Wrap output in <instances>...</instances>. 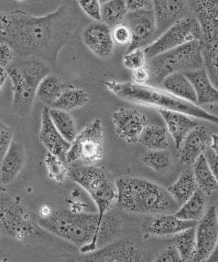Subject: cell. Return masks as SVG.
I'll return each instance as SVG.
<instances>
[{"label": "cell", "instance_id": "obj_8", "mask_svg": "<svg viewBox=\"0 0 218 262\" xmlns=\"http://www.w3.org/2000/svg\"><path fill=\"white\" fill-rule=\"evenodd\" d=\"M195 14L201 27L205 70L218 89V0H195Z\"/></svg>", "mask_w": 218, "mask_h": 262}, {"label": "cell", "instance_id": "obj_5", "mask_svg": "<svg viewBox=\"0 0 218 262\" xmlns=\"http://www.w3.org/2000/svg\"><path fill=\"white\" fill-rule=\"evenodd\" d=\"M7 71L12 83L13 112L25 117L32 109L38 84L49 74L50 68L41 59L22 58Z\"/></svg>", "mask_w": 218, "mask_h": 262}, {"label": "cell", "instance_id": "obj_1", "mask_svg": "<svg viewBox=\"0 0 218 262\" xmlns=\"http://www.w3.org/2000/svg\"><path fill=\"white\" fill-rule=\"evenodd\" d=\"M77 7L75 1L64 0L41 17L21 9L0 11V41L12 47L17 58H35L56 67L61 51L76 34Z\"/></svg>", "mask_w": 218, "mask_h": 262}, {"label": "cell", "instance_id": "obj_27", "mask_svg": "<svg viewBox=\"0 0 218 262\" xmlns=\"http://www.w3.org/2000/svg\"><path fill=\"white\" fill-rule=\"evenodd\" d=\"M205 207L206 194L198 188L186 202L180 206L174 215L181 220L198 222L205 215Z\"/></svg>", "mask_w": 218, "mask_h": 262}, {"label": "cell", "instance_id": "obj_44", "mask_svg": "<svg viewBox=\"0 0 218 262\" xmlns=\"http://www.w3.org/2000/svg\"><path fill=\"white\" fill-rule=\"evenodd\" d=\"M204 155L209 164L210 168L212 170L214 178L218 184V155L214 154L210 148L207 149Z\"/></svg>", "mask_w": 218, "mask_h": 262}, {"label": "cell", "instance_id": "obj_31", "mask_svg": "<svg viewBox=\"0 0 218 262\" xmlns=\"http://www.w3.org/2000/svg\"><path fill=\"white\" fill-rule=\"evenodd\" d=\"M128 12L124 0H108L101 6V21L113 29L124 23Z\"/></svg>", "mask_w": 218, "mask_h": 262}, {"label": "cell", "instance_id": "obj_12", "mask_svg": "<svg viewBox=\"0 0 218 262\" xmlns=\"http://www.w3.org/2000/svg\"><path fill=\"white\" fill-rule=\"evenodd\" d=\"M124 23L131 31V42L128 46L127 52L145 49L155 39L154 36L158 28L153 9L129 11Z\"/></svg>", "mask_w": 218, "mask_h": 262}, {"label": "cell", "instance_id": "obj_48", "mask_svg": "<svg viewBox=\"0 0 218 262\" xmlns=\"http://www.w3.org/2000/svg\"><path fill=\"white\" fill-rule=\"evenodd\" d=\"M51 213V209L48 206H43L39 210V217H47L50 216Z\"/></svg>", "mask_w": 218, "mask_h": 262}, {"label": "cell", "instance_id": "obj_16", "mask_svg": "<svg viewBox=\"0 0 218 262\" xmlns=\"http://www.w3.org/2000/svg\"><path fill=\"white\" fill-rule=\"evenodd\" d=\"M197 251L193 261H205L214 250L218 241V220L216 207H209L197 222Z\"/></svg>", "mask_w": 218, "mask_h": 262}, {"label": "cell", "instance_id": "obj_4", "mask_svg": "<svg viewBox=\"0 0 218 262\" xmlns=\"http://www.w3.org/2000/svg\"><path fill=\"white\" fill-rule=\"evenodd\" d=\"M105 87L115 96L140 105L156 109L176 111L188 114L193 118L202 119L218 125V116L205 111L201 106L184 101L175 95L148 84H137L128 81L107 80Z\"/></svg>", "mask_w": 218, "mask_h": 262}, {"label": "cell", "instance_id": "obj_14", "mask_svg": "<svg viewBox=\"0 0 218 262\" xmlns=\"http://www.w3.org/2000/svg\"><path fill=\"white\" fill-rule=\"evenodd\" d=\"M112 123L115 135L128 144L138 143L147 125V116L140 111L120 107L112 114Z\"/></svg>", "mask_w": 218, "mask_h": 262}, {"label": "cell", "instance_id": "obj_3", "mask_svg": "<svg viewBox=\"0 0 218 262\" xmlns=\"http://www.w3.org/2000/svg\"><path fill=\"white\" fill-rule=\"evenodd\" d=\"M120 210L138 215L176 211L179 207L166 188L147 178L122 176L116 179Z\"/></svg>", "mask_w": 218, "mask_h": 262}, {"label": "cell", "instance_id": "obj_25", "mask_svg": "<svg viewBox=\"0 0 218 262\" xmlns=\"http://www.w3.org/2000/svg\"><path fill=\"white\" fill-rule=\"evenodd\" d=\"M197 189L198 186L192 170L190 169L184 170V172L180 173L179 178H177L175 182L167 188L179 207L186 202Z\"/></svg>", "mask_w": 218, "mask_h": 262}, {"label": "cell", "instance_id": "obj_42", "mask_svg": "<svg viewBox=\"0 0 218 262\" xmlns=\"http://www.w3.org/2000/svg\"><path fill=\"white\" fill-rule=\"evenodd\" d=\"M132 80L137 84H147L150 80V73L147 66L132 71Z\"/></svg>", "mask_w": 218, "mask_h": 262}, {"label": "cell", "instance_id": "obj_22", "mask_svg": "<svg viewBox=\"0 0 218 262\" xmlns=\"http://www.w3.org/2000/svg\"><path fill=\"white\" fill-rule=\"evenodd\" d=\"M195 90L197 105L218 103V89L213 84L205 68L184 72Z\"/></svg>", "mask_w": 218, "mask_h": 262}, {"label": "cell", "instance_id": "obj_36", "mask_svg": "<svg viewBox=\"0 0 218 262\" xmlns=\"http://www.w3.org/2000/svg\"><path fill=\"white\" fill-rule=\"evenodd\" d=\"M147 61L148 59L146 57L144 49H137L129 52H126V54L123 56V65L130 71L144 67L147 64Z\"/></svg>", "mask_w": 218, "mask_h": 262}, {"label": "cell", "instance_id": "obj_19", "mask_svg": "<svg viewBox=\"0 0 218 262\" xmlns=\"http://www.w3.org/2000/svg\"><path fill=\"white\" fill-rule=\"evenodd\" d=\"M211 135L205 126L195 127L184 138L178 149V160L184 165H192L198 157L210 148Z\"/></svg>", "mask_w": 218, "mask_h": 262}, {"label": "cell", "instance_id": "obj_37", "mask_svg": "<svg viewBox=\"0 0 218 262\" xmlns=\"http://www.w3.org/2000/svg\"><path fill=\"white\" fill-rule=\"evenodd\" d=\"M77 6L83 12L91 17L94 21H101V6L100 0H75Z\"/></svg>", "mask_w": 218, "mask_h": 262}, {"label": "cell", "instance_id": "obj_10", "mask_svg": "<svg viewBox=\"0 0 218 262\" xmlns=\"http://www.w3.org/2000/svg\"><path fill=\"white\" fill-rule=\"evenodd\" d=\"M0 230L18 241L30 238L37 231L30 211L7 191L0 192Z\"/></svg>", "mask_w": 218, "mask_h": 262}, {"label": "cell", "instance_id": "obj_13", "mask_svg": "<svg viewBox=\"0 0 218 262\" xmlns=\"http://www.w3.org/2000/svg\"><path fill=\"white\" fill-rule=\"evenodd\" d=\"M145 253L141 247L129 241H113L91 253L81 254L73 260L91 262L142 261Z\"/></svg>", "mask_w": 218, "mask_h": 262}, {"label": "cell", "instance_id": "obj_40", "mask_svg": "<svg viewBox=\"0 0 218 262\" xmlns=\"http://www.w3.org/2000/svg\"><path fill=\"white\" fill-rule=\"evenodd\" d=\"M154 261L178 262L183 261V259L181 258V255H180L177 248L172 244V245L167 247L162 251H160L156 255V258H154Z\"/></svg>", "mask_w": 218, "mask_h": 262}, {"label": "cell", "instance_id": "obj_49", "mask_svg": "<svg viewBox=\"0 0 218 262\" xmlns=\"http://www.w3.org/2000/svg\"><path fill=\"white\" fill-rule=\"evenodd\" d=\"M4 191H7V188L3 185H0V192H4Z\"/></svg>", "mask_w": 218, "mask_h": 262}, {"label": "cell", "instance_id": "obj_2", "mask_svg": "<svg viewBox=\"0 0 218 262\" xmlns=\"http://www.w3.org/2000/svg\"><path fill=\"white\" fill-rule=\"evenodd\" d=\"M37 224L48 232L73 243L80 253L87 254L98 249L99 241L111 242L122 232L118 217L107 213L58 210L47 217H38Z\"/></svg>", "mask_w": 218, "mask_h": 262}, {"label": "cell", "instance_id": "obj_43", "mask_svg": "<svg viewBox=\"0 0 218 262\" xmlns=\"http://www.w3.org/2000/svg\"><path fill=\"white\" fill-rule=\"evenodd\" d=\"M128 11H137L142 9H153L152 0H124Z\"/></svg>", "mask_w": 218, "mask_h": 262}, {"label": "cell", "instance_id": "obj_17", "mask_svg": "<svg viewBox=\"0 0 218 262\" xmlns=\"http://www.w3.org/2000/svg\"><path fill=\"white\" fill-rule=\"evenodd\" d=\"M85 46L100 59H109L115 49L111 29L102 21H94L86 26L82 33Z\"/></svg>", "mask_w": 218, "mask_h": 262}, {"label": "cell", "instance_id": "obj_35", "mask_svg": "<svg viewBox=\"0 0 218 262\" xmlns=\"http://www.w3.org/2000/svg\"><path fill=\"white\" fill-rule=\"evenodd\" d=\"M141 160L144 165L155 172H165L171 166V152L164 150H149L142 155Z\"/></svg>", "mask_w": 218, "mask_h": 262}, {"label": "cell", "instance_id": "obj_46", "mask_svg": "<svg viewBox=\"0 0 218 262\" xmlns=\"http://www.w3.org/2000/svg\"><path fill=\"white\" fill-rule=\"evenodd\" d=\"M205 261L218 262V241L215 246H214V250L210 254L209 257L205 259Z\"/></svg>", "mask_w": 218, "mask_h": 262}, {"label": "cell", "instance_id": "obj_24", "mask_svg": "<svg viewBox=\"0 0 218 262\" xmlns=\"http://www.w3.org/2000/svg\"><path fill=\"white\" fill-rule=\"evenodd\" d=\"M162 85L167 92L184 101L197 104L196 93L184 72H175L166 77Z\"/></svg>", "mask_w": 218, "mask_h": 262}, {"label": "cell", "instance_id": "obj_6", "mask_svg": "<svg viewBox=\"0 0 218 262\" xmlns=\"http://www.w3.org/2000/svg\"><path fill=\"white\" fill-rule=\"evenodd\" d=\"M69 178L87 192L100 216L106 215L117 201V185L113 173L105 166L76 165Z\"/></svg>", "mask_w": 218, "mask_h": 262}, {"label": "cell", "instance_id": "obj_23", "mask_svg": "<svg viewBox=\"0 0 218 262\" xmlns=\"http://www.w3.org/2000/svg\"><path fill=\"white\" fill-rule=\"evenodd\" d=\"M158 30H165L183 17L186 0H152Z\"/></svg>", "mask_w": 218, "mask_h": 262}, {"label": "cell", "instance_id": "obj_7", "mask_svg": "<svg viewBox=\"0 0 218 262\" xmlns=\"http://www.w3.org/2000/svg\"><path fill=\"white\" fill-rule=\"evenodd\" d=\"M153 85H162L166 77L175 72H187L205 68L201 40L185 43L147 61Z\"/></svg>", "mask_w": 218, "mask_h": 262}, {"label": "cell", "instance_id": "obj_18", "mask_svg": "<svg viewBox=\"0 0 218 262\" xmlns=\"http://www.w3.org/2000/svg\"><path fill=\"white\" fill-rule=\"evenodd\" d=\"M41 117V128L38 132L41 143L47 149L48 152L66 161V155L72 143L65 139L56 128L49 113V107L45 106L43 108Z\"/></svg>", "mask_w": 218, "mask_h": 262}, {"label": "cell", "instance_id": "obj_28", "mask_svg": "<svg viewBox=\"0 0 218 262\" xmlns=\"http://www.w3.org/2000/svg\"><path fill=\"white\" fill-rule=\"evenodd\" d=\"M192 173L195 178L198 188L201 189L205 194H211L218 190V184L214 178L209 164L202 155L192 164Z\"/></svg>", "mask_w": 218, "mask_h": 262}, {"label": "cell", "instance_id": "obj_47", "mask_svg": "<svg viewBox=\"0 0 218 262\" xmlns=\"http://www.w3.org/2000/svg\"><path fill=\"white\" fill-rule=\"evenodd\" d=\"M8 77H9V73L7 69L0 67V91L3 88Z\"/></svg>", "mask_w": 218, "mask_h": 262}, {"label": "cell", "instance_id": "obj_38", "mask_svg": "<svg viewBox=\"0 0 218 262\" xmlns=\"http://www.w3.org/2000/svg\"><path fill=\"white\" fill-rule=\"evenodd\" d=\"M111 35L115 44L128 46L131 42V31L125 23H121L111 29Z\"/></svg>", "mask_w": 218, "mask_h": 262}, {"label": "cell", "instance_id": "obj_41", "mask_svg": "<svg viewBox=\"0 0 218 262\" xmlns=\"http://www.w3.org/2000/svg\"><path fill=\"white\" fill-rule=\"evenodd\" d=\"M16 58L12 47L7 42L0 41V67L8 68Z\"/></svg>", "mask_w": 218, "mask_h": 262}, {"label": "cell", "instance_id": "obj_52", "mask_svg": "<svg viewBox=\"0 0 218 262\" xmlns=\"http://www.w3.org/2000/svg\"><path fill=\"white\" fill-rule=\"evenodd\" d=\"M216 207V215H217V220H218V204H217V207Z\"/></svg>", "mask_w": 218, "mask_h": 262}, {"label": "cell", "instance_id": "obj_30", "mask_svg": "<svg viewBox=\"0 0 218 262\" xmlns=\"http://www.w3.org/2000/svg\"><path fill=\"white\" fill-rule=\"evenodd\" d=\"M167 132L165 127L147 124L138 143L149 150H164L169 146Z\"/></svg>", "mask_w": 218, "mask_h": 262}, {"label": "cell", "instance_id": "obj_11", "mask_svg": "<svg viewBox=\"0 0 218 262\" xmlns=\"http://www.w3.org/2000/svg\"><path fill=\"white\" fill-rule=\"evenodd\" d=\"M202 30L196 17H183L164 30L144 49L147 59L194 40H201Z\"/></svg>", "mask_w": 218, "mask_h": 262}, {"label": "cell", "instance_id": "obj_32", "mask_svg": "<svg viewBox=\"0 0 218 262\" xmlns=\"http://www.w3.org/2000/svg\"><path fill=\"white\" fill-rule=\"evenodd\" d=\"M195 227L187 228L183 232L175 235L173 245L175 246L179 251L183 261H193L196 255L197 239Z\"/></svg>", "mask_w": 218, "mask_h": 262}, {"label": "cell", "instance_id": "obj_51", "mask_svg": "<svg viewBox=\"0 0 218 262\" xmlns=\"http://www.w3.org/2000/svg\"><path fill=\"white\" fill-rule=\"evenodd\" d=\"M15 1H17V2H24L26 0H15Z\"/></svg>", "mask_w": 218, "mask_h": 262}, {"label": "cell", "instance_id": "obj_29", "mask_svg": "<svg viewBox=\"0 0 218 262\" xmlns=\"http://www.w3.org/2000/svg\"><path fill=\"white\" fill-rule=\"evenodd\" d=\"M89 102V93L85 89L67 87L51 107L72 112L82 108Z\"/></svg>", "mask_w": 218, "mask_h": 262}, {"label": "cell", "instance_id": "obj_39", "mask_svg": "<svg viewBox=\"0 0 218 262\" xmlns=\"http://www.w3.org/2000/svg\"><path fill=\"white\" fill-rule=\"evenodd\" d=\"M13 135L14 131L12 128L3 123L0 119V159L4 157L12 143Z\"/></svg>", "mask_w": 218, "mask_h": 262}, {"label": "cell", "instance_id": "obj_33", "mask_svg": "<svg viewBox=\"0 0 218 262\" xmlns=\"http://www.w3.org/2000/svg\"><path fill=\"white\" fill-rule=\"evenodd\" d=\"M51 120L62 136L72 143L77 135L76 123L73 116L67 111L49 107Z\"/></svg>", "mask_w": 218, "mask_h": 262}, {"label": "cell", "instance_id": "obj_26", "mask_svg": "<svg viewBox=\"0 0 218 262\" xmlns=\"http://www.w3.org/2000/svg\"><path fill=\"white\" fill-rule=\"evenodd\" d=\"M66 88L67 86L64 80L49 73L41 80L36 93V99L44 105L51 107Z\"/></svg>", "mask_w": 218, "mask_h": 262}, {"label": "cell", "instance_id": "obj_45", "mask_svg": "<svg viewBox=\"0 0 218 262\" xmlns=\"http://www.w3.org/2000/svg\"><path fill=\"white\" fill-rule=\"evenodd\" d=\"M210 149L218 155V135L214 134L211 136V144H210Z\"/></svg>", "mask_w": 218, "mask_h": 262}, {"label": "cell", "instance_id": "obj_53", "mask_svg": "<svg viewBox=\"0 0 218 262\" xmlns=\"http://www.w3.org/2000/svg\"><path fill=\"white\" fill-rule=\"evenodd\" d=\"M2 234H3V232L0 230V238H1V237H2Z\"/></svg>", "mask_w": 218, "mask_h": 262}, {"label": "cell", "instance_id": "obj_15", "mask_svg": "<svg viewBox=\"0 0 218 262\" xmlns=\"http://www.w3.org/2000/svg\"><path fill=\"white\" fill-rule=\"evenodd\" d=\"M196 225L197 222L181 220L174 214L163 213L147 215L141 222V229L145 237H169Z\"/></svg>", "mask_w": 218, "mask_h": 262}, {"label": "cell", "instance_id": "obj_21", "mask_svg": "<svg viewBox=\"0 0 218 262\" xmlns=\"http://www.w3.org/2000/svg\"><path fill=\"white\" fill-rule=\"evenodd\" d=\"M26 151L18 142L13 141L0 164V180L3 185L13 182L26 165Z\"/></svg>", "mask_w": 218, "mask_h": 262}, {"label": "cell", "instance_id": "obj_34", "mask_svg": "<svg viewBox=\"0 0 218 262\" xmlns=\"http://www.w3.org/2000/svg\"><path fill=\"white\" fill-rule=\"evenodd\" d=\"M48 178L57 184H64L70 174L68 163L61 157L48 152L44 157Z\"/></svg>", "mask_w": 218, "mask_h": 262}, {"label": "cell", "instance_id": "obj_9", "mask_svg": "<svg viewBox=\"0 0 218 262\" xmlns=\"http://www.w3.org/2000/svg\"><path fill=\"white\" fill-rule=\"evenodd\" d=\"M103 157L104 126L100 119H95L77 134L66 155V162L95 165L102 161Z\"/></svg>", "mask_w": 218, "mask_h": 262}, {"label": "cell", "instance_id": "obj_50", "mask_svg": "<svg viewBox=\"0 0 218 262\" xmlns=\"http://www.w3.org/2000/svg\"><path fill=\"white\" fill-rule=\"evenodd\" d=\"M100 1H101V3H105V2H107V1H108V0H100Z\"/></svg>", "mask_w": 218, "mask_h": 262}, {"label": "cell", "instance_id": "obj_20", "mask_svg": "<svg viewBox=\"0 0 218 262\" xmlns=\"http://www.w3.org/2000/svg\"><path fill=\"white\" fill-rule=\"evenodd\" d=\"M160 115L163 117L166 124L168 133L171 135L174 141L176 149L178 150L184 138L188 136L189 133L199 125L193 117L188 114L176 112V111L157 109Z\"/></svg>", "mask_w": 218, "mask_h": 262}]
</instances>
